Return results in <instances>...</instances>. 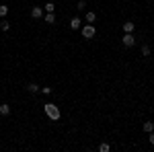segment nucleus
<instances>
[{
	"label": "nucleus",
	"mask_w": 154,
	"mask_h": 152,
	"mask_svg": "<svg viewBox=\"0 0 154 152\" xmlns=\"http://www.w3.org/2000/svg\"><path fill=\"white\" fill-rule=\"evenodd\" d=\"M8 14V6H4V4H0V19H4Z\"/></svg>",
	"instance_id": "f8f14e48"
},
{
	"label": "nucleus",
	"mask_w": 154,
	"mask_h": 152,
	"mask_svg": "<svg viewBox=\"0 0 154 152\" xmlns=\"http://www.w3.org/2000/svg\"><path fill=\"white\" fill-rule=\"evenodd\" d=\"M0 29H2V31H8V29H10V23H8V21H2V23H0Z\"/></svg>",
	"instance_id": "4468645a"
},
{
	"label": "nucleus",
	"mask_w": 154,
	"mask_h": 152,
	"mask_svg": "<svg viewBox=\"0 0 154 152\" xmlns=\"http://www.w3.org/2000/svg\"><path fill=\"white\" fill-rule=\"evenodd\" d=\"M70 27H72L74 31L82 27V21H80V17H72V19H70Z\"/></svg>",
	"instance_id": "39448f33"
},
{
	"label": "nucleus",
	"mask_w": 154,
	"mask_h": 152,
	"mask_svg": "<svg viewBox=\"0 0 154 152\" xmlns=\"http://www.w3.org/2000/svg\"><path fill=\"white\" fill-rule=\"evenodd\" d=\"M134 29H136V25H134L132 21H127V23H123V31H125V33H134Z\"/></svg>",
	"instance_id": "423d86ee"
},
{
	"label": "nucleus",
	"mask_w": 154,
	"mask_h": 152,
	"mask_svg": "<svg viewBox=\"0 0 154 152\" xmlns=\"http://www.w3.org/2000/svg\"><path fill=\"white\" fill-rule=\"evenodd\" d=\"M99 150H101V152H109V144H101Z\"/></svg>",
	"instance_id": "f3484780"
},
{
	"label": "nucleus",
	"mask_w": 154,
	"mask_h": 152,
	"mask_svg": "<svg viewBox=\"0 0 154 152\" xmlns=\"http://www.w3.org/2000/svg\"><path fill=\"white\" fill-rule=\"evenodd\" d=\"M148 138H150V144L154 146V132H150V136H148Z\"/></svg>",
	"instance_id": "6ab92c4d"
},
{
	"label": "nucleus",
	"mask_w": 154,
	"mask_h": 152,
	"mask_svg": "<svg viewBox=\"0 0 154 152\" xmlns=\"http://www.w3.org/2000/svg\"><path fill=\"white\" fill-rule=\"evenodd\" d=\"M31 17H33V19H43V8H41V6H33Z\"/></svg>",
	"instance_id": "20e7f679"
},
{
	"label": "nucleus",
	"mask_w": 154,
	"mask_h": 152,
	"mask_svg": "<svg viewBox=\"0 0 154 152\" xmlns=\"http://www.w3.org/2000/svg\"><path fill=\"white\" fill-rule=\"evenodd\" d=\"M43 111L47 113V117H49V119H54V121H58V119L62 117L60 109H58L56 105H51V103H45V105H43Z\"/></svg>",
	"instance_id": "f257e3e1"
},
{
	"label": "nucleus",
	"mask_w": 154,
	"mask_h": 152,
	"mask_svg": "<svg viewBox=\"0 0 154 152\" xmlns=\"http://www.w3.org/2000/svg\"><path fill=\"white\" fill-rule=\"evenodd\" d=\"M142 127H144V132H148V134L154 132V123H152V121H144V125H142Z\"/></svg>",
	"instance_id": "1a4fd4ad"
},
{
	"label": "nucleus",
	"mask_w": 154,
	"mask_h": 152,
	"mask_svg": "<svg viewBox=\"0 0 154 152\" xmlns=\"http://www.w3.org/2000/svg\"><path fill=\"white\" fill-rule=\"evenodd\" d=\"M41 93H43V95H51V88H49V86H43Z\"/></svg>",
	"instance_id": "a211bd4d"
},
{
	"label": "nucleus",
	"mask_w": 154,
	"mask_h": 152,
	"mask_svg": "<svg viewBox=\"0 0 154 152\" xmlns=\"http://www.w3.org/2000/svg\"><path fill=\"white\" fill-rule=\"evenodd\" d=\"M27 90H29L31 95H35V93H39V90H41V88H39L35 82H31V84H27Z\"/></svg>",
	"instance_id": "6e6552de"
},
{
	"label": "nucleus",
	"mask_w": 154,
	"mask_h": 152,
	"mask_svg": "<svg viewBox=\"0 0 154 152\" xmlns=\"http://www.w3.org/2000/svg\"><path fill=\"white\" fill-rule=\"evenodd\" d=\"M84 6H86V0H78V4H76V10H84Z\"/></svg>",
	"instance_id": "2eb2a0df"
},
{
	"label": "nucleus",
	"mask_w": 154,
	"mask_h": 152,
	"mask_svg": "<svg viewBox=\"0 0 154 152\" xmlns=\"http://www.w3.org/2000/svg\"><path fill=\"white\" fill-rule=\"evenodd\" d=\"M84 19H86V23H90V25H93V23L97 21V14H95V12H86V17H84Z\"/></svg>",
	"instance_id": "9d476101"
},
{
	"label": "nucleus",
	"mask_w": 154,
	"mask_h": 152,
	"mask_svg": "<svg viewBox=\"0 0 154 152\" xmlns=\"http://www.w3.org/2000/svg\"><path fill=\"white\" fill-rule=\"evenodd\" d=\"M142 56H146V58L150 56V47L148 45H142Z\"/></svg>",
	"instance_id": "dca6fc26"
},
{
	"label": "nucleus",
	"mask_w": 154,
	"mask_h": 152,
	"mask_svg": "<svg viewBox=\"0 0 154 152\" xmlns=\"http://www.w3.org/2000/svg\"><path fill=\"white\" fill-rule=\"evenodd\" d=\"M43 21L51 25V23H56V14H54V12H47V14H43Z\"/></svg>",
	"instance_id": "0eeeda50"
},
{
	"label": "nucleus",
	"mask_w": 154,
	"mask_h": 152,
	"mask_svg": "<svg viewBox=\"0 0 154 152\" xmlns=\"http://www.w3.org/2000/svg\"><path fill=\"white\" fill-rule=\"evenodd\" d=\"M121 43H123L125 47H132V45L136 43V39H134V35H132V33H125V35H123V39H121Z\"/></svg>",
	"instance_id": "7ed1b4c3"
},
{
	"label": "nucleus",
	"mask_w": 154,
	"mask_h": 152,
	"mask_svg": "<svg viewBox=\"0 0 154 152\" xmlns=\"http://www.w3.org/2000/svg\"><path fill=\"white\" fill-rule=\"evenodd\" d=\"M8 113H10V107H8V105H0V115H4V117H6Z\"/></svg>",
	"instance_id": "9b49d317"
},
{
	"label": "nucleus",
	"mask_w": 154,
	"mask_h": 152,
	"mask_svg": "<svg viewBox=\"0 0 154 152\" xmlns=\"http://www.w3.org/2000/svg\"><path fill=\"white\" fill-rule=\"evenodd\" d=\"M43 8H45V12H54V8H56V4H54V2H47V4H45Z\"/></svg>",
	"instance_id": "ddd939ff"
},
{
	"label": "nucleus",
	"mask_w": 154,
	"mask_h": 152,
	"mask_svg": "<svg viewBox=\"0 0 154 152\" xmlns=\"http://www.w3.org/2000/svg\"><path fill=\"white\" fill-rule=\"evenodd\" d=\"M80 29H82V37H84V39H93V37H95V33H97L95 25H90V23L84 25V27H80Z\"/></svg>",
	"instance_id": "f03ea898"
}]
</instances>
